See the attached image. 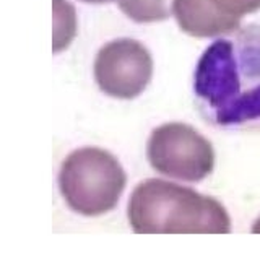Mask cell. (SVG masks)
I'll list each match as a JSON object with an SVG mask.
<instances>
[{
	"label": "cell",
	"instance_id": "cell-9",
	"mask_svg": "<svg viewBox=\"0 0 260 260\" xmlns=\"http://www.w3.org/2000/svg\"><path fill=\"white\" fill-rule=\"evenodd\" d=\"M224 15L242 20V16L260 10V0H211Z\"/></svg>",
	"mask_w": 260,
	"mask_h": 260
},
{
	"label": "cell",
	"instance_id": "cell-3",
	"mask_svg": "<svg viewBox=\"0 0 260 260\" xmlns=\"http://www.w3.org/2000/svg\"><path fill=\"white\" fill-rule=\"evenodd\" d=\"M127 185V174L112 153L83 146L63 159L59 190L70 210L83 216H100L117 207Z\"/></svg>",
	"mask_w": 260,
	"mask_h": 260
},
{
	"label": "cell",
	"instance_id": "cell-6",
	"mask_svg": "<svg viewBox=\"0 0 260 260\" xmlns=\"http://www.w3.org/2000/svg\"><path fill=\"white\" fill-rule=\"evenodd\" d=\"M173 15L185 35L215 38L241 28V20L224 15L211 0H174Z\"/></svg>",
	"mask_w": 260,
	"mask_h": 260
},
{
	"label": "cell",
	"instance_id": "cell-4",
	"mask_svg": "<svg viewBox=\"0 0 260 260\" xmlns=\"http://www.w3.org/2000/svg\"><path fill=\"white\" fill-rule=\"evenodd\" d=\"M146 158L156 173L185 182H199L215 169V150L205 137L182 122H168L151 132Z\"/></svg>",
	"mask_w": 260,
	"mask_h": 260
},
{
	"label": "cell",
	"instance_id": "cell-8",
	"mask_svg": "<svg viewBox=\"0 0 260 260\" xmlns=\"http://www.w3.org/2000/svg\"><path fill=\"white\" fill-rule=\"evenodd\" d=\"M77 18L67 0H54V52L67 49L75 38Z\"/></svg>",
	"mask_w": 260,
	"mask_h": 260
},
{
	"label": "cell",
	"instance_id": "cell-5",
	"mask_svg": "<svg viewBox=\"0 0 260 260\" xmlns=\"http://www.w3.org/2000/svg\"><path fill=\"white\" fill-rule=\"evenodd\" d=\"M153 77V59L140 41L119 38L104 44L94 59V80L100 89L117 100L140 96Z\"/></svg>",
	"mask_w": 260,
	"mask_h": 260
},
{
	"label": "cell",
	"instance_id": "cell-11",
	"mask_svg": "<svg viewBox=\"0 0 260 260\" xmlns=\"http://www.w3.org/2000/svg\"><path fill=\"white\" fill-rule=\"evenodd\" d=\"M254 234H260V218L255 219V223L252 224V230H250Z\"/></svg>",
	"mask_w": 260,
	"mask_h": 260
},
{
	"label": "cell",
	"instance_id": "cell-7",
	"mask_svg": "<svg viewBox=\"0 0 260 260\" xmlns=\"http://www.w3.org/2000/svg\"><path fill=\"white\" fill-rule=\"evenodd\" d=\"M173 4L174 0H119V8L135 23H156L173 15Z\"/></svg>",
	"mask_w": 260,
	"mask_h": 260
},
{
	"label": "cell",
	"instance_id": "cell-2",
	"mask_svg": "<svg viewBox=\"0 0 260 260\" xmlns=\"http://www.w3.org/2000/svg\"><path fill=\"white\" fill-rule=\"evenodd\" d=\"M135 234H230L231 216L216 199L162 179H145L128 200Z\"/></svg>",
	"mask_w": 260,
	"mask_h": 260
},
{
	"label": "cell",
	"instance_id": "cell-1",
	"mask_svg": "<svg viewBox=\"0 0 260 260\" xmlns=\"http://www.w3.org/2000/svg\"><path fill=\"white\" fill-rule=\"evenodd\" d=\"M193 96L213 127L260 134V24L216 39L197 62Z\"/></svg>",
	"mask_w": 260,
	"mask_h": 260
},
{
	"label": "cell",
	"instance_id": "cell-10",
	"mask_svg": "<svg viewBox=\"0 0 260 260\" xmlns=\"http://www.w3.org/2000/svg\"><path fill=\"white\" fill-rule=\"evenodd\" d=\"M85 4H94V5H101V4H111V2H119V0H81Z\"/></svg>",
	"mask_w": 260,
	"mask_h": 260
}]
</instances>
